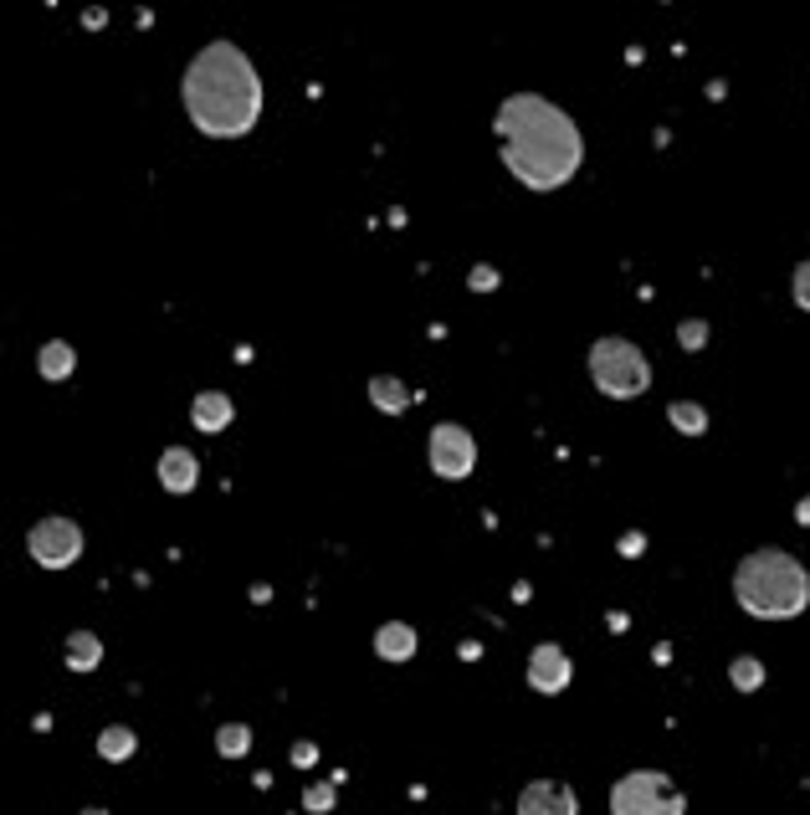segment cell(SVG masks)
Listing matches in <instances>:
<instances>
[{
  "instance_id": "17",
  "label": "cell",
  "mask_w": 810,
  "mask_h": 815,
  "mask_svg": "<svg viewBox=\"0 0 810 815\" xmlns=\"http://www.w3.org/2000/svg\"><path fill=\"white\" fill-rule=\"evenodd\" d=\"M667 421H672L682 436H703V431H708V410L698 406V400H672V406H667Z\"/></svg>"
},
{
  "instance_id": "20",
  "label": "cell",
  "mask_w": 810,
  "mask_h": 815,
  "mask_svg": "<svg viewBox=\"0 0 810 815\" xmlns=\"http://www.w3.org/2000/svg\"><path fill=\"white\" fill-rule=\"evenodd\" d=\"M677 344H682V349H703V344H708V323L688 319L682 328H677Z\"/></svg>"
},
{
  "instance_id": "7",
  "label": "cell",
  "mask_w": 810,
  "mask_h": 815,
  "mask_svg": "<svg viewBox=\"0 0 810 815\" xmlns=\"http://www.w3.org/2000/svg\"><path fill=\"white\" fill-rule=\"evenodd\" d=\"M426 457H431V472H437L441 482H462V477H473V467H477V436L467 426L441 421V426H431Z\"/></svg>"
},
{
  "instance_id": "8",
  "label": "cell",
  "mask_w": 810,
  "mask_h": 815,
  "mask_svg": "<svg viewBox=\"0 0 810 815\" xmlns=\"http://www.w3.org/2000/svg\"><path fill=\"white\" fill-rule=\"evenodd\" d=\"M570 678H574V667H570V651H564V646L539 642L528 651V687H534V693L555 697L570 687Z\"/></svg>"
},
{
  "instance_id": "11",
  "label": "cell",
  "mask_w": 810,
  "mask_h": 815,
  "mask_svg": "<svg viewBox=\"0 0 810 815\" xmlns=\"http://www.w3.org/2000/svg\"><path fill=\"white\" fill-rule=\"evenodd\" d=\"M231 421H237V406H231V395L226 391H201L195 400H190V426L205 431V436H221Z\"/></svg>"
},
{
  "instance_id": "15",
  "label": "cell",
  "mask_w": 810,
  "mask_h": 815,
  "mask_svg": "<svg viewBox=\"0 0 810 815\" xmlns=\"http://www.w3.org/2000/svg\"><path fill=\"white\" fill-rule=\"evenodd\" d=\"M98 754L108 765H129L139 754V733L129 729V723H108V729L98 733Z\"/></svg>"
},
{
  "instance_id": "19",
  "label": "cell",
  "mask_w": 810,
  "mask_h": 815,
  "mask_svg": "<svg viewBox=\"0 0 810 815\" xmlns=\"http://www.w3.org/2000/svg\"><path fill=\"white\" fill-rule=\"evenodd\" d=\"M728 682L739 687V693H754L764 682V667H760V657H739V662L728 667Z\"/></svg>"
},
{
  "instance_id": "9",
  "label": "cell",
  "mask_w": 810,
  "mask_h": 815,
  "mask_svg": "<svg viewBox=\"0 0 810 815\" xmlns=\"http://www.w3.org/2000/svg\"><path fill=\"white\" fill-rule=\"evenodd\" d=\"M519 815H580V800L564 780H534L519 790Z\"/></svg>"
},
{
  "instance_id": "23",
  "label": "cell",
  "mask_w": 810,
  "mask_h": 815,
  "mask_svg": "<svg viewBox=\"0 0 810 815\" xmlns=\"http://www.w3.org/2000/svg\"><path fill=\"white\" fill-rule=\"evenodd\" d=\"M795 308H806V313H810V262L795 267Z\"/></svg>"
},
{
  "instance_id": "21",
  "label": "cell",
  "mask_w": 810,
  "mask_h": 815,
  "mask_svg": "<svg viewBox=\"0 0 810 815\" xmlns=\"http://www.w3.org/2000/svg\"><path fill=\"white\" fill-rule=\"evenodd\" d=\"M303 805H308L313 815H319V811H334V784H313V790L303 795Z\"/></svg>"
},
{
  "instance_id": "22",
  "label": "cell",
  "mask_w": 810,
  "mask_h": 815,
  "mask_svg": "<svg viewBox=\"0 0 810 815\" xmlns=\"http://www.w3.org/2000/svg\"><path fill=\"white\" fill-rule=\"evenodd\" d=\"M467 288H473V292H492V288H498V267H488V262H483V267H473Z\"/></svg>"
},
{
  "instance_id": "1",
  "label": "cell",
  "mask_w": 810,
  "mask_h": 815,
  "mask_svg": "<svg viewBox=\"0 0 810 815\" xmlns=\"http://www.w3.org/2000/svg\"><path fill=\"white\" fill-rule=\"evenodd\" d=\"M492 134L503 144V165L508 175L524 190H549L570 185L580 165H585V134L580 123L549 103L544 93H508L498 103V119H492Z\"/></svg>"
},
{
  "instance_id": "24",
  "label": "cell",
  "mask_w": 810,
  "mask_h": 815,
  "mask_svg": "<svg viewBox=\"0 0 810 815\" xmlns=\"http://www.w3.org/2000/svg\"><path fill=\"white\" fill-rule=\"evenodd\" d=\"M795 518H800V524L810 528V498H800V503H795Z\"/></svg>"
},
{
  "instance_id": "16",
  "label": "cell",
  "mask_w": 810,
  "mask_h": 815,
  "mask_svg": "<svg viewBox=\"0 0 810 815\" xmlns=\"http://www.w3.org/2000/svg\"><path fill=\"white\" fill-rule=\"evenodd\" d=\"M103 662V642L93 636V631H72L68 636V667L72 672H93V667Z\"/></svg>"
},
{
  "instance_id": "5",
  "label": "cell",
  "mask_w": 810,
  "mask_h": 815,
  "mask_svg": "<svg viewBox=\"0 0 810 815\" xmlns=\"http://www.w3.org/2000/svg\"><path fill=\"white\" fill-rule=\"evenodd\" d=\"M610 815H688V800L662 769H631L610 790Z\"/></svg>"
},
{
  "instance_id": "18",
  "label": "cell",
  "mask_w": 810,
  "mask_h": 815,
  "mask_svg": "<svg viewBox=\"0 0 810 815\" xmlns=\"http://www.w3.org/2000/svg\"><path fill=\"white\" fill-rule=\"evenodd\" d=\"M252 748V723H221L216 729V754L221 759H241Z\"/></svg>"
},
{
  "instance_id": "13",
  "label": "cell",
  "mask_w": 810,
  "mask_h": 815,
  "mask_svg": "<svg viewBox=\"0 0 810 815\" xmlns=\"http://www.w3.org/2000/svg\"><path fill=\"white\" fill-rule=\"evenodd\" d=\"M72 370H78V349H72L68 339H47L36 349V374H41V380L57 385V380H68Z\"/></svg>"
},
{
  "instance_id": "14",
  "label": "cell",
  "mask_w": 810,
  "mask_h": 815,
  "mask_svg": "<svg viewBox=\"0 0 810 815\" xmlns=\"http://www.w3.org/2000/svg\"><path fill=\"white\" fill-rule=\"evenodd\" d=\"M410 400H416V395L405 391V380H395V374H374V380H370V406L374 410L401 416V410H410Z\"/></svg>"
},
{
  "instance_id": "6",
  "label": "cell",
  "mask_w": 810,
  "mask_h": 815,
  "mask_svg": "<svg viewBox=\"0 0 810 815\" xmlns=\"http://www.w3.org/2000/svg\"><path fill=\"white\" fill-rule=\"evenodd\" d=\"M26 549H32V560L41 564V570H72V564L83 560L87 534H83L78 518H68V513H47V518H36L32 524Z\"/></svg>"
},
{
  "instance_id": "12",
  "label": "cell",
  "mask_w": 810,
  "mask_h": 815,
  "mask_svg": "<svg viewBox=\"0 0 810 815\" xmlns=\"http://www.w3.org/2000/svg\"><path fill=\"white\" fill-rule=\"evenodd\" d=\"M416 646H421V636H416V626H405V621H385V626L374 631V657L380 662H410Z\"/></svg>"
},
{
  "instance_id": "10",
  "label": "cell",
  "mask_w": 810,
  "mask_h": 815,
  "mask_svg": "<svg viewBox=\"0 0 810 815\" xmlns=\"http://www.w3.org/2000/svg\"><path fill=\"white\" fill-rule=\"evenodd\" d=\"M195 482H201L195 452H190V446H169L165 457H159V488L175 498H186V493H195Z\"/></svg>"
},
{
  "instance_id": "4",
  "label": "cell",
  "mask_w": 810,
  "mask_h": 815,
  "mask_svg": "<svg viewBox=\"0 0 810 815\" xmlns=\"http://www.w3.org/2000/svg\"><path fill=\"white\" fill-rule=\"evenodd\" d=\"M591 380L610 400H636L652 385V359L621 334H606V339L591 344Z\"/></svg>"
},
{
  "instance_id": "3",
  "label": "cell",
  "mask_w": 810,
  "mask_h": 815,
  "mask_svg": "<svg viewBox=\"0 0 810 815\" xmlns=\"http://www.w3.org/2000/svg\"><path fill=\"white\" fill-rule=\"evenodd\" d=\"M734 600L760 621H795L810 606L806 564L785 549H754L734 570Z\"/></svg>"
},
{
  "instance_id": "2",
  "label": "cell",
  "mask_w": 810,
  "mask_h": 815,
  "mask_svg": "<svg viewBox=\"0 0 810 815\" xmlns=\"http://www.w3.org/2000/svg\"><path fill=\"white\" fill-rule=\"evenodd\" d=\"M262 72L237 41H205L180 77L186 119L205 139H241L262 119Z\"/></svg>"
},
{
  "instance_id": "25",
  "label": "cell",
  "mask_w": 810,
  "mask_h": 815,
  "mask_svg": "<svg viewBox=\"0 0 810 815\" xmlns=\"http://www.w3.org/2000/svg\"><path fill=\"white\" fill-rule=\"evenodd\" d=\"M83 815H108V811H103V805H87V811Z\"/></svg>"
}]
</instances>
